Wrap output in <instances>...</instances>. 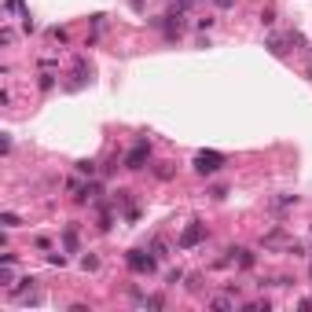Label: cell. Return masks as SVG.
<instances>
[{"label": "cell", "instance_id": "6da1fadb", "mask_svg": "<svg viewBox=\"0 0 312 312\" xmlns=\"http://www.w3.org/2000/svg\"><path fill=\"white\" fill-rule=\"evenodd\" d=\"M224 169V155H217V151H202V155H195V173H202V176H213V173Z\"/></svg>", "mask_w": 312, "mask_h": 312}, {"label": "cell", "instance_id": "7a4b0ae2", "mask_svg": "<svg viewBox=\"0 0 312 312\" xmlns=\"http://www.w3.org/2000/svg\"><path fill=\"white\" fill-rule=\"evenodd\" d=\"M125 261H129V268H132V272H140V276H151V272H155V257L143 254V250H132Z\"/></svg>", "mask_w": 312, "mask_h": 312}, {"label": "cell", "instance_id": "3957f363", "mask_svg": "<svg viewBox=\"0 0 312 312\" xmlns=\"http://www.w3.org/2000/svg\"><path fill=\"white\" fill-rule=\"evenodd\" d=\"M151 158V143L147 140H140L136 147L129 151V158H125V169H143V162Z\"/></svg>", "mask_w": 312, "mask_h": 312}, {"label": "cell", "instance_id": "277c9868", "mask_svg": "<svg viewBox=\"0 0 312 312\" xmlns=\"http://www.w3.org/2000/svg\"><path fill=\"white\" fill-rule=\"evenodd\" d=\"M202 235H206V231H202V224H198V221H191L188 228H184V235H180V246H184V250H191L195 243H202Z\"/></svg>", "mask_w": 312, "mask_h": 312}, {"label": "cell", "instance_id": "5b68a950", "mask_svg": "<svg viewBox=\"0 0 312 312\" xmlns=\"http://www.w3.org/2000/svg\"><path fill=\"white\" fill-rule=\"evenodd\" d=\"M228 254H231V257H235V261H239V264H243V268H254V261H257V257H254V254H250V250H228Z\"/></svg>", "mask_w": 312, "mask_h": 312}, {"label": "cell", "instance_id": "8992f818", "mask_svg": "<svg viewBox=\"0 0 312 312\" xmlns=\"http://www.w3.org/2000/svg\"><path fill=\"white\" fill-rule=\"evenodd\" d=\"M63 243H66V250H70V254H77V231H74V228H66Z\"/></svg>", "mask_w": 312, "mask_h": 312}, {"label": "cell", "instance_id": "52a82bcc", "mask_svg": "<svg viewBox=\"0 0 312 312\" xmlns=\"http://www.w3.org/2000/svg\"><path fill=\"white\" fill-rule=\"evenodd\" d=\"M81 268H85V272H96V268H99V257H96V254H85V257H81Z\"/></svg>", "mask_w": 312, "mask_h": 312}, {"label": "cell", "instance_id": "ba28073f", "mask_svg": "<svg viewBox=\"0 0 312 312\" xmlns=\"http://www.w3.org/2000/svg\"><path fill=\"white\" fill-rule=\"evenodd\" d=\"M297 202V195H283V198H272V206L276 209H287V206H294Z\"/></svg>", "mask_w": 312, "mask_h": 312}, {"label": "cell", "instance_id": "9c48e42d", "mask_svg": "<svg viewBox=\"0 0 312 312\" xmlns=\"http://www.w3.org/2000/svg\"><path fill=\"white\" fill-rule=\"evenodd\" d=\"M155 176H158V180H169V176H173V165H169V162H162V165L155 169Z\"/></svg>", "mask_w": 312, "mask_h": 312}, {"label": "cell", "instance_id": "30bf717a", "mask_svg": "<svg viewBox=\"0 0 312 312\" xmlns=\"http://www.w3.org/2000/svg\"><path fill=\"white\" fill-rule=\"evenodd\" d=\"M74 169H77V173H85V176H96V162H77Z\"/></svg>", "mask_w": 312, "mask_h": 312}, {"label": "cell", "instance_id": "8fae6325", "mask_svg": "<svg viewBox=\"0 0 312 312\" xmlns=\"http://www.w3.org/2000/svg\"><path fill=\"white\" fill-rule=\"evenodd\" d=\"M15 41V30H11V26H4V30H0V44H11Z\"/></svg>", "mask_w": 312, "mask_h": 312}, {"label": "cell", "instance_id": "7c38bea8", "mask_svg": "<svg viewBox=\"0 0 312 312\" xmlns=\"http://www.w3.org/2000/svg\"><path fill=\"white\" fill-rule=\"evenodd\" d=\"M268 48H272V55H283V52H287V48H283V41H279V37H272V41H268Z\"/></svg>", "mask_w": 312, "mask_h": 312}, {"label": "cell", "instance_id": "4fadbf2b", "mask_svg": "<svg viewBox=\"0 0 312 312\" xmlns=\"http://www.w3.org/2000/svg\"><path fill=\"white\" fill-rule=\"evenodd\" d=\"M184 279V272L180 268H176V272H169V276H165V283H169V287H176V283H180Z\"/></svg>", "mask_w": 312, "mask_h": 312}, {"label": "cell", "instance_id": "5bb4252c", "mask_svg": "<svg viewBox=\"0 0 312 312\" xmlns=\"http://www.w3.org/2000/svg\"><path fill=\"white\" fill-rule=\"evenodd\" d=\"M22 30H26V33H33V30H37V22H33V18H30V11H26V15H22Z\"/></svg>", "mask_w": 312, "mask_h": 312}, {"label": "cell", "instance_id": "9a60e30c", "mask_svg": "<svg viewBox=\"0 0 312 312\" xmlns=\"http://www.w3.org/2000/svg\"><path fill=\"white\" fill-rule=\"evenodd\" d=\"M52 85H55V77L44 74V77H41V92H52Z\"/></svg>", "mask_w": 312, "mask_h": 312}, {"label": "cell", "instance_id": "2e32d148", "mask_svg": "<svg viewBox=\"0 0 312 312\" xmlns=\"http://www.w3.org/2000/svg\"><path fill=\"white\" fill-rule=\"evenodd\" d=\"M48 264H55V268H63V264H66V257H63V254H48Z\"/></svg>", "mask_w": 312, "mask_h": 312}, {"label": "cell", "instance_id": "e0dca14e", "mask_svg": "<svg viewBox=\"0 0 312 312\" xmlns=\"http://www.w3.org/2000/svg\"><path fill=\"white\" fill-rule=\"evenodd\" d=\"M4 8H8V11H22V0H8Z\"/></svg>", "mask_w": 312, "mask_h": 312}, {"label": "cell", "instance_id": "ac0fdd59", "mask_svg": "<svg viewBox=\"0 0 312 312\" xmlns=\"http://www.w3.org/2000/svg\"><path fill=\"white\" fill-rule=\"evenodd\" d=\"M217 4H221V8H231V4H235V0H217Z\"/></svg>", "mask_w": 312, "mask_h": 312}, {"label": "cell", "instance_id": "d6986e66", "mask_svg": "<svg viewBox=\"0 0 312 312\" xmlns=\"http://www.w3.org/2000/svg\"><path fill=\"white\" fill-rule=\"evenodd\" d=\"M309 70H312V63H309Z\"/></svg>", "mask_w": 312, "mask_h": 312}]
</instances>
